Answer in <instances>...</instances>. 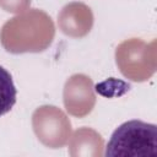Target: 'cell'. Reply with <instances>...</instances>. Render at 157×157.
<instances>
[{
  "mask_svg": "<svg viewBox=\"0 0 157 157\" xmlns=\"http://www.w3.org/2000/svg\"><path fill=\"white\" fill-rule=\"evenodd\" d=\"M157 153V126L141 120H129L118 126L105 147V156L147 157Z\"/></svg>",
  "mask_w": 157,
  "mask_h": 157,
  "instance_id": "cell-1",
  "label": "cell"
},
{
  "mask_svg": "<svg viewBox=\"0 0 157 157\" xmlns=\"http://www.w3.org/2000/svg\"><path fill=\"white\" fill-rule=\"evenodd\" d=\"M17 90L11 74L0 65V117L9 113L16 103Z\"/></svg>",
  "mask_w": 157,
  "mask_h": 157,
  "instance_id": "cell-2",
  "label": "cell"
}]
</instances>
